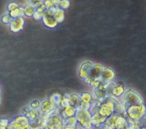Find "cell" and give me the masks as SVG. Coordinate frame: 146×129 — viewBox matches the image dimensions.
Here are the masks:
<instances>
[{
	"label": "cell",
	"mask_w": 146,
	"mask_h": 129,
	"mask_svg": "<svg viewBox=\"0 0 146 129\" xmlns=\"http://www.w3.org/2000/svg\"><path fill=\"white\" fill-rule=\"evenodd\" d=\"M25 20L23 17L14 18L10 23V29L13 32H18L23 28Z\"/></svg>",
	"instance_id": "cell-2"
},
{
	"label": "cell",
	"mask_w": 146,
	"mask_h": 129,
	"mask_svg": "<svg viewBox=\"0 0 146 129\" xmlns=\"http://www.w3.org/2000/svg\"><path fill=\"white\" fill-rule=\"evenodd\" d=\"M28 3L31 6H34L36 3L40 1H43L42 0H27Z\"/></svg>",
	"instance_id": "cell-10"
},
{
	"label": "cell",
	"mask_w": 146,
	"mask_h": 129,
	"mask_svg": "<svg viewBox=\"0 0 146 129\" xmlns=\"http://www.w3.org/2000/svg\"><path fill=\"white\" fill-rule=\"evenodd\" d=\"M44 3L46 7V10H49L51 7H53L52 0H45Z\"/></svg>",
	"instance_id": "cell-8"
},
{
	"label": "cell",
	"mask_w": 146,
	"mask_h": 129,
	"mask_svg": "<svg viewBox=\"0 0 146 129\" xmlns=\"http://www.w3.org/2000/svg\"><path fill=\"white\" fill-rule=\"evenodd\" d=\"M33 16L35 19L38 20L42 18V13H40L37 11H35Z\"/></svg>",
	"instance_id": "cell-9"
},
{
	"label": "cell",
	"mask_w": 146,
	"mask_h": 129,
	"mask_svg": "<svg viewBox=\"0 0 146 129\" xmlns=\"http://www.w3.org/2000/svg\"><path fill=\"white\" fill-rule=\"evenodd\" d=\"M42 18L44 24L50 28L55 27L57 24V22L55 19L52 14L49 10H46L42 13Z\"/></svg>",
	"instance_id": "cell-1"
},
{
	"label": "cell",
	"mask_w": 146,
	"mask_h": 129,
	"mask_svg": "<svg viewBox=\"0 0 146 129\" xmlns=\"http://www.w3.org/2000/svg\"><path fill=\"white\" fill-rule=\"evenodd\" d=\"M23 10H24V14L27 16H33L34 13L36 11L35 7L33 6H31L29 4L26 5L25 7H23Z\"/></svg>",
	"instance_id": "cell-4"
},
{
	"label": "cell",
	"mask_w": 146,
	"mask_h": 129,
	"mask_svg": "<svg viewBox=\"0 0 146 129\" xmlns=\"http://www.w3.org/2000/svg\"><path fill=\"white\" fill-rule=\"evenodd\" d=\"M34 7H35L36 11H37L40 13H42L44 11L46 10V7L43 1H40V2H38Z\"/></svg>",
	"instance_id": "cell-5"
},
{
	"label": "cell",
	"mask_w": 146,
	"mask_h": 129,
	"mask_svg": "<svg viewBox=\"0 0 146 129\" xmlns=\"http://www.w3.org/2000/svg\"><path fill=\"white\" fill-rule=\"evenodd\" d=\"M13 19V18L9 14H5L2 17L1 21L4 24H10Z\"/></svg>",
	"instance_id": "cell-6"
},
{
	"label": "cell",
	"mask_w": 146,
	"mask_h": 129,
	"mask_svg": "<svg viewBox=\"0 0 146 129\" xmlns=\"http://www.w3.org/2000/svg\"><path fill=\"white\" fill-rule=\"evenodd\" d=\"M9 15L14 19L17 17H22L24 14L23 7L19 6L18 8L9 12Z\"/></svg>",
	"instance_id": "cell-3"
},
{
	"label": "cell",
	"mask_w": 146,
	"mask_h": 129,
	"mask_svg": "<svg viewBox=\"0 0 146 129\" xmlns=\"http://www.w3.org/2000/svg\"><path fill=\"white\" fill-rule=\"evenodd\" d=\"M19 7V5L18 3L15 2H10L7 5V9L8 11L10 12Z\"/></svg>",
	"instance_id": "cell-7"
}]
</instances>
